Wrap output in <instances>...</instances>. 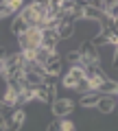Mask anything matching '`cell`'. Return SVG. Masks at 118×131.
I'll list each match as a JSON object with an SVG mask.
<instances>
[{"instance_id":"6da1fadb","label":"cell","mask_w":118,"mask_h":131,"mask_svg":"<svg viewBox=\"0 0 118 131\" xmlns=\"http://www.w3.org/2000/svg\"><path fill=\"white\" fill-rule=\"evenodd\" d=\"M18 39V46H20V52H33L35 48H39L42 44V31L39 28H26V31L20 35Z\"/></svg>"},{"instance_id":"7a4b0ae2","label":"cell","mask_w":118,"mask_h":131,"mask_svg":"<svg viewBox=\"0 0 118 131\" xmlns=\"http://www.w3.org/2000/svg\"><path fill=\"white\" fill-rule=\"evenodd\" d=\"M74 109H77V103H74V98H70V96H57L50 105V112L55 118H66Z\"/></svg>"},{"instance_id":"3957f363","label":"cell","mask_w":118,"mask_h":131,"mask_svg":"<svg viewBox=\"0 0 118 131\" xmlns=\"http://www.w3.org/2000/svg\"><path fill=\"white\" fill-rule=\"evenodd\" d=\"M81 79H85L83 77V68H79V66H77V68H68V70L61 74V79H59V85L66 88V90H74Z\"/></svg>"},{"instance_id":"277c9868","label":"cell","mask_w":118,"mask_h":131,"mask_svg":"<svg viewBox=\"0 0 118 131\" xmlns=\"http://www.w3.org/2000/svg\"><path fill=\"white\" fill-rule=\"evenodd\" d=\"M44 70H46L48 77H61L63 72L68 70V66L63 63V59H61V55H59V52H52L50 61L44 66Z\"/></svg>"},{"instance_id":"5b68a950","label":"cell","mask_w":118,"mask_h":131,"mask_svg":"<svg viewBox=\"0 0 118 131\" xmlns=\"http://www.w3.org/2000/svg\"><path fill=\"white\" fill-rule=\"evenodd\" d=\"M116 101H118V94H109V96H101L94 109H96L99 114H114V109H116Z\"/></svg>"},{"instance_id":"8992f818","label":"cell","mask_w":118,"mask_h":131,"mask_svg":"<svg viewBox=\"0 0 118 131\" xmlns=\"http://www.w3.org/2000/svg\"><path fill=\"white\" fill-rule=\"evenodd\" d=\"M57 44H59V37H57V31H42V44L39 46L42 48H46V50H50V52H55L57 50Z\"/></svg>"},{"instance_id":"52a82bcc","label":"cell","mask_w":118,"mask_h":131,"mask_svg":"<svg viewBox=\"0 0 118 131\" xmlns=\"http://www.w3.org/2000/svg\"><path fill=\"white\" fill-rule=\"evenodd\" d=\"M99 98H101V94H96V92H88V94H81V96H79L77 105H79L81 109H88V112H92V109L96 107V103H99Z\"/></svg>"},{"instance_id":"ba28073f","label":"cell","mask_w":118,"mask_h":131,"mask_svg":"<svg viewBox=\"0 0 118 131\" xmlns=\"http://www.w3.org/2000/svg\"><path fill=\"white\" fill-rule=\"evenodd\" d=\"M57 37H59V42H68V39H72V37H74V24L61 22L59 26H57Z\"/></svg>"},{"instance_id":"9c48e42d","label":"cell","mask_w":118,"mask_h":131,"mask_svg":"<svg viewBox=\"0 0 118 131\" xmlns=\"http://www.w3.org/2000/svg\"><path fill=\"white\" fill-rule=\"evenodd\" d=\"M50 57H52V52H50V50H46V48H42V46L33 50V61H35L37 66H42V68L48 63V61H50Z\"/></svg>"},{"instance_id":"30bf717a","label":"cell","mask_w":118,"mask_h":131,"mask_svg":"<svg viewBox=\"0 0 118 131\" xmlns=\"http://www.w3.org/2000/svg\"><path fill=\"white\" fill-rule=\"evenodd\" d=\"M116 90H118V83H116V81L105 79L103 83L96 88V94H101V96H109V94H116Z\"/></svg>"},{"instance_id":"8fae6325","label":"cell","mask_w":118,"mask_h":131,"mask_svg":"<svg viewBox=\"0 0 118 131\" xmlns=\"http://www.w3.org/2000/svg\"><path fill=\"white\" fill-rule=\"evenodd\" d=\"M9 31H11V35H13V37H20V35L26 31V24H24L18 15H13V20H11V24H9Z\"/></svg>"},{"instance_id":"7c38bea8","label":"cell","mask_w":118,"mask_h":131,"mask_svg":"<svg viewBox=\"0 0 118 131\" xmlns=\"http://www.w3.org/2000/svg\"><path fill=\"white\" fill-rule=\"evenodd\" d=\"M46 131H61V127H59V118H52L50 122H46Z\"/></svg>"},{"instance_id":"4fadbf2b","label":"cell","mask_w":118,"mask_h":131,"mask_svg":"<svg viewBox=\"0 0 118 131\" xmlns=\"http://www.w3.org/2000/svg\"><path fill=\"white\" fill-rule=\"evenodd\" d=\"M5 72V59H0V74Z\"/></svg>"}]
</instances>
